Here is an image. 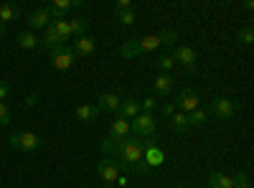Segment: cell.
<instances>
[{
	"instance_id": "7c38bea8",
	"label": "cell",
	"mask_w": 254,
	"mask_h": 188,
	"mask_svg": "<svg viewBox=\"0 0 254 188\" xmlns=\"http://www.w3.org/2000/svg\"><path fill=\"white\" fill-rule=\"evenodd\" d=\"M26 23L31 26V28H46V26H51V15H49V8H36L33 13H28L26 15Z\"/></svg>"
},
{
	"instance_id": "74e56055",
	"label": "cell",
	"mask_w": 254,
	"mask_h": 188,
	"mask_svg": "<svg viewBox=\"0 0 254 188\" xmlns=\"http://www.w3.org/2000/svg\"><path fill=\"white\" fill-rule=\"evenodd\" d=\"M3 33H5V26H3V23H0V36H3Z\"/></svg>"
},
{
	"instance_id": "d6986e66",
	"label": "cell",
	"mask_w": 254,
	"mask_h": 188,
	"mask_svg": "<svg viewBox=\"0 0 254 188\" xmlns=\"http://www.w3.org/2000/svg\"><path fill=\"white\" fill-rule=\"evenodd\" d=\"M206 188H234V183H231V176L226 173H211Z\"/></svg>"
},
{
	"instance_id": "9a60e30c",
	"label": "cell",
	"mask_w": 254,
	"mask_h": 188,
	"mask_svg": "<svg viewBox=\"0 0 254 188\" xmlns=\"http://www.w3.org/2000/svg\"><path fill=\"white\" fill-rule=\"evenodd\" d=\"M69 8H71V0H54V3L49 5L51 23H56V20H64V15H66Z\"/></svg>"
},
{
	"instance_id": "d590c367",
	"label": "cell",
	"mask_w": 254,
	"mask_h": 188,
	"mask_svg": "<svg viewBox=\"0 0 254 188\" xmlns=\"http://www.w3.org/2000/svg\"><path fill=\"white\" fill-rule=\"evenodd\" d=\"M36 104H38V92H31L26 97V107H36Z\"/></svg>"
},
{
	"instance_id": "9c48e42d",
	"label": "cell",
	"mask_w": 254,
	"mask_h": 188,
	"mask_svg": "<svg viewBox=\"0 0 254 188\" xmlns=\"http://www.w3.org/2000/svg\"><path fill=\"white\" fill-rule=\"evenodd\" d=\"M165 160V153L158 148L155 142H145V150H142V163L147 165V168H160Z\"/></svg>"
},
{
	"instance_id": "30bf717a",
	"label": "cell",
	"mask_w": 254,
	"mask_h": 188,
	"mask_svg": "<svg viewBox=\"0 0 254 188\" xmlns=\"http://www.w3.org/2000/svg\"><path fill=\"white\" fill-rule=\"evenodd\" d=\"M173 61H178V64L183 66V69H188V71H193L196 69V51L190 49V46H178L176 51H173Z\"/></svg>"
},
{
	"instance_id": "836d02e7",
	"label": "cell",
	"mask_w": 254,
	"mask_h": 188,
	"mask_svg": "<svg viewBox=\"0 0 254 188\" xmlns=\"http://www.w3.org/2000/svg\"><path fill=\"white\" fill-rule=\"evenodd\" d=\"M8 94H10L8 81H3V79H0V102H5V99H8Z\"/></svg>"
},
{
	"instance_id": "ba28073f",
	"label": "cell",
	"mask_w": 254,
	"mask_h": 188,
	"mask_svg": "<svg viewBox=\"0 0 254 188\" xmlns=\"http://www.w3.org/2000/svg\"><path fill=\"white\" fill-rule=\"evenodd\" d=\"M176 110L183 112V115H190L193 110H198V94H196L193 89H183V92H178Z\"/></svg>"
},
{
	"instance_id": "5bb4252c",
	"label": "cell",
	"mask_w": 254,
	"mask_h": 188,
	"mask_svg": "<svg viewBox=\"0 0 254 188\" xmlns=\"http://www.w3.org/2000/svg\"><path fill=\"white\" fill-rule=\"evenodd\" d=\"M137 115H140V102H137L135 97L122 99V104H120V117H125L127 122H132Z\"/></svg>"
},
{
	"instance_id": "4fadbf2b",
	"label": "cell",
	"mask_w": 254,
	"mask_h": 188,
	"mask_svg": "<svg viewBox=\"0 0 254 188\" xmlns=\"http://www.w3.org/2000/svg\"><path fill=\"white\" fill-rule=\"evenodd\" d=\"M94 49H97V41L92 36H76V41H74V54L76 56H92Z\"/></svg>"
},
{
	"instance_id": "4dcf8cb0",
	"label": "cell",
	"mask_w": 254,
	"mask_h": 188,
	"mask_svg": "<svg viewBox=\"0 0 254 188\" xmlns=\"http://www.w3.org/2000/svg\"><path fill=\"white\" fill-rule=\"evenodd\" d=\"M155 104H158L155 97H145V99L140 102V112H153V110H155Z\"/></svg>"
},
{
	"instance_id": "484cf974",
	"label": "cell",
	"mask_w": 254,
	"mask_h": 188,
	"mask_svg": "<svg viewBox=\"0 0 254 188\" xmlns=\"http://www.w3.org/2000/svg\"><path fill=\"white\" fill-rule=\"evenodd\" d=\"M173 130L176 132H186L188 130V115H183V112L176 110V115H173Z\"/></svg>"
},
{
	"instance_id": "3957f363",
	"label": "cell",
	"mask_w": 254,
	"mask_h": 188,
	"mask_svg": "<svg viewBox=\"0 0 254 188\" xmlns=\"http://www.w3.org/2000/svg\"><path fill=\"white\" fill-rule=\"evenodd\" d=\"M97 173H99V178L104 181V188H115L112 183L120 178L122 165H120V160H117V158H107V155H104V158L97 163Z\"/></svg>"
},
{
	"instance_id": "f1b7e54d",
	"label": "cell",
	"mask_w": 254,
	"mask_h": 188,
	"mask_svg": "<svg viewBox=\"0 0 254 188\" xmlns=\"http://www.w3.org/2000/svg\"><path fill=\"white\" fill-rule=\"evenodd\" d=\"M10 120H13V115H10V110H8V104H5V102H0V127L10 125Z\"/></svg>"
},
{
	"instance_id": "ffe728a7",
	"label": "cell",
	"mask_w": 254,
	"mask_h": 188,
	"mask_svg": "<svg viewBox=\"0 0 254 188\" xmlns=\"http://www.w3.org/2000/svg\"><path fill=\"white\" fill-rule=\"evenodd\" d=\"M41 46H46V49H54V46H64V44H61V38L56 36V28H54V23L44 28V38H41Z\"/></svg>"
},
{
	"instance_id": "8d00e7d4",
	"label": "cell",
	"mask_w": 254,
	"mask_h": 188,
	"mask_svg": "<svg viewBox=\"0 0 254 188\" xmlns=\"http://www.w3.org/2000/svg\"><path fill=\"white\" fill-rule=\"evenodd\" d=\"M127 8H132L130 0H117V13H120V10H127Z\"/></svg>"
},
{
	"instance_id": "6da1fadb",
	"label": "cell",
	"mask_w": 254,
	"mask_h": 188,
	"mask_svg": "<svg viewBox=\"0 0 254 188\" xmlns=\"http://www.w3.org/2000/svg\"><path fill=\"white\" fill-rule=\"evenodd\" d=\"M142 150H145V142H140L137 137H127L125 145H122V150H120V155H117L120 165H122V168H130L132 173L145 176L150 168L142 163Z\"/></svg>"
},
{
	"instance_id": "cb8c5ba5",
	"label": "cell",
	"mask_w": 254,
	"mask_h": 188,
	"mask_svg": "<svg viewBox=\"0 0 254 188\" xmlns=\"http://www.w3.org/2000/svg\"><path fill=\"white\" fill-rule=\"evenodd\" d=\"M87 18H71L69 20V28H71V36H87Z\"/></svg>"
},
{
	"instance_id": "4316f807",
	"label": "cell",
	"mask_w": 254,
	"mask_h": 188,
	"mask_svg": "<svg viewBox=\"0 0 254 188\" xmlns=\"http://www.w3.org/2000/svg\"><path fill=\"white\" fill-rule=\"evenodd\" d=\"M117 20H120L122 26H132L135 20H137V13H135L132 8H127V10H120V13H117Z\"/></svg>"
},
{
	"instance_id": "ac0fdd59",
	"label": "cell",
	"mask_w": 254,
	"mask_h": 188,
	"mask_svg": "<svg viewBox=\"0 0 254 188\" xmlns=\"http://www.w3.org/2000/svg\"><path fill=\"white\" fill-rule=\"evenodd\" d=\"M20 18V8L13 5V3H3L0 5V23H10V20H18Z\"/></svg>"
},
{
	"instance_id": "f546056e",
	"label": "cell",
	"mask_w": 254,
	"mask_h": 188,
	"mask_svg": "<svg viewBox=\"0 0 254 188\" xmlns=\"http://www.w3.org/2000/svg\"><path fill=\"white\" fill-rule=\"evenodd\" d=\"M173 56H158V69L163 71V74H168V69H173Z\"/></svg>"
},
{
	"instance_id": "2e32d148",
	"label": "cell",
	"mask_w": 254,
	"mask_h": 188,
	"mask_svg": "<svg viewBox=\"0 0 254 188\" xmlns=\"http://www.w3.org/2000/svg\"><path fill=\"white\" fill-rule=\"evenodd\" d=\"M110 137H130V122L117 115V120L110 125Z\"/></svg>"
},
{
	"instance_id": "8fae6325",
	"label": "cell",
	"mask_w": 254,
	"mask_h": 188,
	"mask_svg": "<svg viewBox=\"0 0 254 188\" xmlns=\"http://www.w3.org/2000/svg\"><path fill=\"white\" fill-rule=\"evenodd\" d=\"M120 104H122V99H120L117 92H104V94L97 97L99 112H120Z\"/></svg>"
},
{
	"instance_id": "d6a6232c",
	"label": "cell",
	"mask_w": 254,
	"mask_h": 188,
	"mask_svg": "<svg viewBox=\"0 0 254 188\" xmlns=\"http://www.w3.org/2000/svg\"><path fill=\"white\" fill-rule=\"evenodd\" d=\"M160 36H163V44H176V41H178V33L176 31H163Z\"/></svg>"
},
{
	"instance_id": "e0dca14e",
	"label": "cell",
	"mask_w": 254,
	"mask_h": 188,
	"mask_svg": "<svg viewBox=\"0 0 254 188\" xmlns=\"http://www.w3.org/2000/svg\"><path fill=\"white\" fill-rule=\"evenodd\" d=\"M97 117H99L97 104H81V107H76V120H81V122H94Z\"/></svg>"
},
{
	"instance_id": "603a6c76",
	"label": "cell",
	"mask_w": 254,
	"mask_h": 188,
	"mask_svg": "<svg viewBox=\"0 0 254 188\" xmlns=\"http://www.w3.org/2000/svg\"><path fill=\"white\" fill-rule=\"evenodd\" d=\"M54 28H56V36L61 38V44H66V41L71 38V28H69V20H66V18H64V20H56Z\"/></svg>"
},
{
	"instance_id": "d4e9b609",
	"label": "cell",
	"mask_w": 254,
	"mask_h": 188,
	"mask_svg": "<svg viewBox=\"0 0 254 188\" xmlns=\"http://www.w3.org/2000/svg\"><path fill=\"white\" fill-rule=\"evenodd\" d=\"M206 112L198 107V110H193V112H190L188 115V127H203V125H206Z\"/></svg>"
},
{
	"instance_id": "7a4b0ae2",
	"label": "cell",
	"mask_w": 254,
	"mask_h": 188,
	"mask_svg": "<svg viewBox=\"0 0 254 188\" xmlns=\"http://www.w3.org/2000/svg\"><path fill=\"white\" fill-rule=\"evenodd\" d=\"M163 44V36L160 33H153V36H142V38H135V41H127V44L120 46V56L122 59H132L137 54H145V51H153Z\"/></svg>"
},
{
	"instance_id": "5b68a950",
	"label": "cell",
	"mask_w": 254,
	"mask_h": 188,
	"mask_svg": "<svg viewBox=\"0 0 254 188\" xmlns=\"http://www.w3.org/2000/svg\"><path fill=\"white\" fill-rule=\"evenodd\" d=\"M76 61V54H74V49L71 46H54L51 49V66L54 69H59V71H66V69H71V64Z\"/></svg>"
},
{
	"instance_id": "1f68e13d",
	"label": "cell",
	"mask_w": 254,
	"mask_h": 188,
	"mask_svg": "<svg viewBox=\"0 0 254 188\" xmlns=\"http://www.w3.org/2000/svg\"><path fill=\"white\" fill-rule=\"evenodd\" d=\"M239 41H242V44H247V46H249L252 41H254V31H252L249 26H247V28H242V31H239Z\"/></svg>"
},
{
	"instance_id": "8992f818",
	"label": "cell",
	"mask_w": 254,
	"mask_h": 188,
	"mask_svg": "<svg viewBox=\"0 0 254 188\" xmlns=\"http://www.w3.org/2000/svg\"><path fill=\"white\" fill-rule=\"evenodd\" d=\"M130 132H135V137H153L155 135V120L150 112H140L132 122H130Z\"/></svg>"
},
{
	"instance_id": "52a82bcc",
	"label": "cell",
	"mask_w": 254,
	"mask_h": 188,
	"mask_svg": "<svg viewBox=\"0 0 254 188\" xmlns=\"http://www.w3.org/2000/svg\"><path fill=\"white\" fill-rule=\"evenodd\" d=\"M234 112H237V102L231 97H216L211 102V115L219 117V120H231Z\"/></svg>"
},
{
	"instance_id": "e575fe53",
	"label": "cell",
	"mask_w": 254,
	"mask_h": 188,
	"mask_svg": "<svg viewBox=\"0 0 254 188\" xmlns=\"http://www.w3.org/2000/svg\"><path fill=\"white\" fill-rule=\"evenodd\" d=\"M163 115L173 117V115H176V104H173V102H165V104H163Z\"/></svg>"
},
{
	"instance_id": "83f0119b",
	"label": "cell",
	"mask_w": 254,
	"mask_h": 188,
	"mask_svg": "<svg viewBox=\"0 0 254 188\" xmlns=\"http://www.w3.org/2000/svg\"><path fill=\"white\" fill-rule=\"evenodd\" d=\"M231 183H234V188H252V181H249V176H247L244 171H239V173L231 176Z\"/></svg>"
},
{
	"instance_id": "44dd1931",
	"label": "cell",
	"mask_w": 254,
	"mask_h": 188,
	"mask_svg": "<svg viewBox=\"0 0 254 188\" xmlns=\"http://www.w3.org/2000/svg\"><path fill=\"white\" fill-rule=\"evenodd\" d=\"M18 46H23V49H38L41 46V38H36L33 31H26V33L18 36Z\"/></svg>"
},
{
	"instance_id": "277c9868",
	"label": "cell",
	"mask_w": 254,
	"mask_h": 188,
	"mask_svg": "<svg viewBox=\"0 0 254 188\" xmlns=\"http://www.w3.org/2000/svg\"><path fill=\"white\" fill-rule=\"evenodd\" d=\"M44 145V137H38L36 132H13L10 135V148L13 150H23V153H33Z\"/></svg>"
},
{
	"instance_id": "7402d4cb",
	"label": "cell",
	"mask_w": 254,
	"mask_h": 188,
	"mask_svg": "<svg viewBox=\"0 0 254 188\" xmlns=\"http://www.w3.org/2000/svg\"><path fill=\"white\" fill-rule=\"evenodd\" d=\"M153 87H155L158 94H168V92L173 89V79L168 76V74H158V79L153 81Z\"/></svg>"
},
{
	"instance_id": "f35d334b",
	"label": "cell",
	"mask_w": 254,
	"mask_h": 188,
	"mask_svg": "<svg viewBox=\"0 0 254 188\" xmlns=\"http://www.w3.org/2000/svg\"><path fill=\"white\" fill-rule=\"evenodd\" d=\"M176 188H186V186H176Z\"/></svg>"
}]
</instances>
